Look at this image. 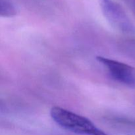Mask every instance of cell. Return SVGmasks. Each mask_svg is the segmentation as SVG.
<instances>
[{"instance_id":"cell-1","label":"cell","mask_w":135,"mask_h":135,"mask_svg":"<svg viewBox=\"0 0 135 135\" xmlns=\"http://www.w3.org/2000/svg\"><path fill=\"white\" fill-rule=\"evenodd\" d=\"M54 122L65 130L80 135H109L88 118L58 106L50 110Z\"/></svg>"},{"instance_id":"cell-3","label":"cell","mask_w":135,"mask_h":135,"mask_svg":"<svg viewBox=\"0 0 135 135\" xmlns=\"http://www.w3.org/2000/svg\"><path fill=\"white\" fill-rule=\"evenodd\" d=\"M96 59L105 67L113 80L129 88H135L134 67L105 57L97 56Z\"/></svg>"},{"instance_id":"cell-7","label":"cell","mask_w":135,"mask_h":135,"mask_svg":"<svg viewBox=\"0 0 135 135\" xmlns=\"http://www.w3.org/2000/svg\"><path fill=\"white\" fill-rule=\"evenodd\" d=\"M126 1H127V3H129V6L131 7L132 11L135 14V0H126Z\"/></svg>"},{"instance_id":"cell-2","label":"cell","mask_w":135,"mask_h":135,"mask_svg":"<svg viewBox=\"0 0 135 135\" xmlns=\"http://www.w3.org/2000/svg\"><path fill=\"white\" fill-rule=\"evenodd\" d=\"M105 19L115 30L123 34H133L135 28L122 7L113 0H99Z\"/></svg>"},{"instance_id":"cell-5","label":"cell","mask_w":135,"mask_h":135,"mask_svg":"<svg viewBox=\"0 0 135 135\" xmlns=\"http://www.w3.org/2000/svg\"><path fill=\"white\" fill-rule=\"evenodd\" d=\"M17 14V7L12 0H0V15L1 17L11 18Z\"/></svg>"},{"instance_id":"cell-4","label":"cell","mask_w":135,"mask_h":135,"mask_svg":"<svg viewBox=\"0 0 135 135\" xmlns=\"http://www.w3.org/2000/svg\"><path fill=\"white\" fill-rule=\"evenodd\" d=\"M105 121L114 129L127 134L135 135V119L125 116L109 115Z\"/></svg>"},{"instance_id":"cell-6","label":"cell","mask_w":135,"mask_h":135,"mask_svg":"<svg viewBox=\"0 0 135 135\" xmlns=\"http://www.w3.org/2000/svg\"><path fill=\"white\" fill-rule=\"evenodd\" d=\"M119 48L125 55L135 59V39L122 40L119 43Z\"/></svg>"}]
</instances>
